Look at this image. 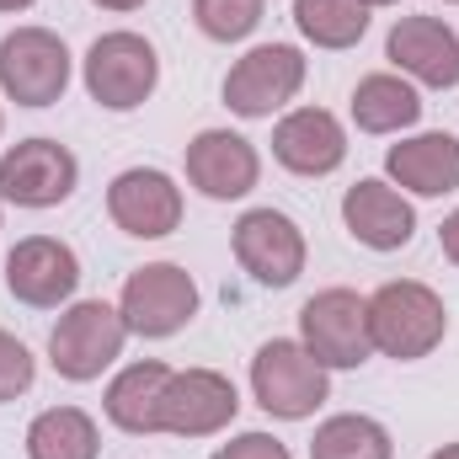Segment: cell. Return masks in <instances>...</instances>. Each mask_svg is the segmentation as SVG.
Wrapping results in <instances>:
<instances>
[{"label": "cell", "mask_w": 459, "mask_h": 459, "mask_svg": "<svg viewBox=\"0 0 459 459\" xmlns=\"http://www.w3.org/2000/svg\"><path fill=\"white\" fill-rule=\"evenodd\" d=\"M368 337H374V352H385L395 363H417L444 347L449 305L422 278H390L368 294Z\"/></svg>", "instance_id": "6da1fadb"}, {"label": "cell", "mask_w": 459, "mask_h": 459, "mask_svg": "<svg viewBox=\"0 0 459 459\" xmlns=\"http://www.w3.org/2000/svg\"><path fill=\"white\" fill-rule=\"evenodd\" d=\"M251 395L267 417L305 422L332 401V368H321L299 337H273L251 358Z\"/></svg>", "instance_id": "7a4b0ae2"}, {"label": "cell", "mask_w": 459, "mask_h": 459, "mask_svg": "<svg viewBox=\"0 0 459 459\" xmlns=\"http://www.w3.org/2000/svg\"><path fill=\"white\" fill-rule=\"evenodd\" d=\"M81 81H86V97L108 113H134L155 97L160 86V54L150 38L117 27V32H102L86 59H81Z\"/></svg>", "instance_id": "3957f363"}, {"label": "cell", "mask_w": 459, "mask_h": 459, "mask_svg": "<svg viewBox=\"0 0 459 459\" xmlns=\"http://www.w3.org/2000/svg\"><path fill=\"white\" fill-rule=\"evenodd\" d=\"M128 347V326L117 316V305L108 299H75L65 305V316L48 332V363L59 379L70 385H91L113 368Z\"/></svg>", "instance_id": "277c9868"}, {"label": "cell", "mask_w": 459, "mask_h": 459, "mask_svg": "<svg viewBox=\"0 0 459 459\" xmlns=\"http://www.w3.org/2000/svg\"><path fill=\"white\" fill-rule=\"evenodd\" d=\"M117 316L128 326V337L144 342H166L182 326H193L198 316V283L182 262H144L128 273L123 294H117Z\"/></svg>", "instance_id": "5b68a950"}, {"label": "cell", "mask_w": 459, "mask_h": 459, "mask_svg": "<svg viewBox=\"0 0 459 459\" xmlns=\"http://www.w3.org/2000/svg\"><path fill=\"white\" fill-rule=\"evenodd\" d=\"M75 59L59 32L48 27H11L0 38V97L16 108H54L65 102Z\"/></svg>", "instance_id": "8992f818"}, {"label": "cell", "mask_w": 459, "mask_h": 459, "mask_svg": "<svg viewBox=\"0 0 459 459\" xmlns=\"http://www.w3.org/2000/svg\"><path fill=\"white\" fill-rule=\"evenodd\" d=\"M310 59L294 43H256L225 75V108L235 117H273L305 91Z\"/></svg>", "instance_id": "52a82bcc"}, {"label": "cell", "mask_w": 459, "mask_h": 459, "mask_svg": "<svg viewBox=\"0 0 459 459\" xmlns=\"http://www.w3.org/2000/svg\"><path fill=\"white\" fill-rule=\"evenodd\" d=\"M230 251H235L240 273L251 283H262V289H294L305 262H310L305 230L283 209H246L230 230Z\"/></svg>", "instance_id": "ba28073f"}, {"label": "cell", "mask_w": 459, "mask_h": 459, "mask_svg": "<svg viewBox=\"0 0 459 459\" xmlns=\"http://www.w3.org/2000/svg\"><path fill=\"white\" fill-rule=\"evenodd\" d=\"M81 187V160L59 139H16L0 155V204L11 209H59Z\"/></svg>", "instance_id": "9c48e42d"}, {"label": "cell", "mask_w": 459, "mask_h": 459, "mask_svg": "<svg viewBox=\"0 0 459 459\" xmlns=\"http://www.w3.org/2000/svg\"><path fill=\"white\" fill-rule=\"evenodd\" d=\"M299 342L321 368H363L374 358L368 337V299L358 289H321L299 310Z\"/></svg>", "instance_id": "30bf717a"}, {"label": "cell", "mask_w": 459, "mask_h": 459, "mask_svg": "<svg viewBox=\"0 0 459 459\" xmlns=\"http://www.w3.org/2000/svg\"><path fill=\"white\" fill-rule=\"evenodd\" d=\"M5 289L27 310H65L81 289V256L59 235H22L5 251Z\"/></svg>", "instance_id": "8fae6325"}, {"label": "cell", "mask_w": 459, "mask_h": 459, "mask_svg": "<svg viewBox=\"0 0 459 459\" xmlns=\"http://www.w3.org/2000/svg\"><path fill=\"white\" fill-rule=\"evenodd\" d=\"M182 214L187 198L160 166H128L108 182V220L134 240H166L171 230H182Z\"/></svg>", "instance_id": "7c38bea8"}, {"label": "cell", "mask_w": 459, "mask_h": 459, "mask_svg": "<svg viewBox=\"0 0 459 459\" xmlns=\"http://www.w3.org/2000/svg\"><path fill=\"white\" fill-rule=\"evenodd\" d=\"M240 411V390L220 368H177L160 401V433L171 438H214Z\"/></svg>", "instance_id": "4fadbf2b"}, {"label": "cell", "mask_w": 459, "mask_h": 459, "mask_svg": "<svg viewBox=\"0 0 459 459\" xmlns=\"http://www.w3.org/2000/svg\"><path fill=\"white\" fill-rule=\"evenodd\" d=\"M187 182L209 198V204H240L246 193H256L262 182V155L246 134L235 128H198L187 139Z\"/></svg>", "instance_id": "5bb4252c"}, {"label": "cell", "mask_w": 459, "mask_h": 459, "mask_svg": "<svg viewBox=\"0 0 459 459\" xmlns=\"http://www.w3.org/2000/svg\"><path fill=\"white\" fill-rule=\"evenodd\" d=\"M385 59L411 86H433V91L459 86V32L438 16H401L385 38Z\"/></svg>", "instance_id": "9a60e30c"}, {"label": "cell", "mask_w": 459, "mask_h": 459, "mask_svg": "<svg viewBox=\"0 0 459 459\" xmlns=\"http://www.w3.org/2000/svg\"><path fill=\"white\" fill-rule=\"evenodd\" d=\"M273 160L294 177H332L347 160V128L326 108H294L273 123Z\"/></svg>", "instance_id": "2e32d148"}, {"label": "cell", "mask_w": 459, "mask_h": 459, "mask_svg": "<svg viewBox=\"0 0 459 459\" xmlns=\"http://www.w3.org/2000/svg\"><path fill=\"white\" fill-rule=\"evenodd\" d=\"M342 225L368 251H401L417 235V209L385 177H363V182H352L342 193Z\"/></svg>", "instance_id": "e0dca14e"}, {"label": "cell", "mask_w": 459, "mask_h": 459, "mask_svg": "<svg viewBox=\"0 0 459 459\" xmlns=\"http://www.w3.org/2000/svg\"><path fill=\"white\" fill-rule=\"evenodd\" d=\"M385 182L406 198H444L459 187V139L444 128L411 134L385 150Z\"/></svg>", "instance_id": "ac0fdd59"}, {"label": "cell", "mask_w": 459, "mask_h": 459, "mask_svg": "<svg viewBox=\"0 0 459 459\" xmlns=\"http://www.w3.org/2000/svg\"><path fill=\"white\" fill-rule=\"evenodd\" d=\"M171 363L160 358H139L128 368H117L108 395H102V411L117 433L128 438H155L160 433V401H166V385H171Z\"/></svg>", "instance_id": "d6986e66"}, {"label": "cell", "mask_w": 459, "mask_h": 459, "mask_svg": "<svg viewBox=\"0 0 459 459\" xmlns=\"http://www.w3.org/2000/svg\"><path fill=\"white\" fill-rule=\"evenodd\" d=\"M352 123L358 134H406L422 123V91L395 70H374L352 86Z\"/></svg>", "instance_id": "ffe728a7"}, {"label": "cell", "mask_w": 459, "mask_h": 459, "mask_svg": "<svg viewBox=\"0 0 459 459\" xmlns=\"http://www.w3.org/2000/svg\"><path fill=\"white\" fill-rule=\"evenodd\" d=\"M27 459H102V428L81 406H48L27 422Z\"/></svg>", "instance_id": "44dd1931"}, {"label": "cell", "mask_w": 459, "mask_h": 459, "mask_svg": "<svg viewBox=\"0 0 459 459\" xmlns=\"http://www.w3.org/2000/svg\"><path fill=\"white\" fill-rule=\"evenodd\" d=\"M310 459H395V438L368 411H337L316 428Z\"/></svg>", "instance_id": "7402d4cb"}, {"label": "cell", "mask_w": 459, "mask_h": 459, "mask_svg": "<svg viewBox=\"0 0 459 459\" xmlns=\"http://www.w3.org/2000/svg\"><path fill=\"white\" fill-rule=\"evenodd\" d=\"M294 27H299L305 43H316L326 54H342V48L363 43L368 5H358V0H294Z\"/></svg>", "instance_id": "603a6c76"}, {"label": "cell", "mask_w": 459, "mask_h": 459, "mask_svg": "<svg viewBox=\"0 0 459 459\" xmlns=\"http://www.w3.org/2000/svg\"><path fill=\"white\" fill-rule=\"evenodd\" d=\"M267 16V0H193V22L214 43H246Z\"/></svg>", "instance_id": "cb8c5ba5"}, {"label": "cell", "mask_w": 459, "mask_h": 459, "mask_svg": "<svg viewBox=\"0 0 459 459\" xmlns=\"http://www.w3.org/2000/svg\"><path fill=\"white\" fill-rule=\"evenodd\" d=\"M32 379H38V358H32V347L0 326V406L22 401V395L32 390Z\"/></svg>", "instance_id": "d4e9b609"}, {"label": "cell", "mask_w": 459, "mask_h": 459, "mask_svg": "<svg viewBox=\"0 0 459 459\" xmlns=\"http://www.w3.org/2000/svg\"><path fill=\"white\" fill-rule=\"evenodd\" d=\"M209 459H294V455H289V444H283V438H273V433H262V428H256V433H235V438L220 444Z\"/></svg>", "instance_id": "484cf974"}, {"label": "cell", "mask_w": 459, "mask_h": 459, "mask_svg": "<svg viewBox=\"0 0 459 459\" xmlns=\"http://www.w3.org/2000/svg\"><path fill=\"white\" fill-rule=\"evenodd\" d=\"M438 246H444V256L459 267V209L444 220V225H438Z\"/></svg>", "instance_id": "4316f807"}, {"label": "cell", "mask_w": 459, "mask_h": 459, "mask_svg": "<svg viewBox=\"0 0 459 459\" xmlns=\"http://www.w3.org/2000/svg\"><path fill=\"white\" fill-rule=\"evenodd\" d=\"M91 5H102V11H117V16H123V11H139L144 0H91Z\"/></svg>", "instance_id": "83f0119b"}, {"label": "cell", "mask_w": 459, "mask_h": 459, "mask_svg": "<svg viewBox=\"0 0 459 459\" xmlns=\"http://www.w3.org/2000/svg\"><path fill=\"white\" fill-rule=\"evenodd\" d=\"M32 5H38V0H0V11H5V16H16V11H32Z\"/></svg>", "instance_id": "f1b7e54d"}, {"label": "cell", "mask_w": 459, "mask_h": 459, "mask_svg": "<svg viewBox=\"0 0 459 459\" xmlns=\"http://www.w3.org/2000/svg\"><path fill=\"white\" fill-rule=\"evenodd\" d=\"M428 459H459V444H444V449H433Z\"/></svg>", "instance_id": "f546056e"}, {"label": "cell", "mask_w": 459, "mask_h": 459, "mask_svg": "<svg viewBox=\"0 0 459 459\" xmlns=\"http://www.w3.org/2000/svg\"><path fill=\"white\" fill-rule=\"evenodd\" d=\"M358 5H368V11H374V5H401V0H358Z\"/></svg>", "instance_id": "4dcf8cb0"}, {"label": "cell", "mask_w": 459, "mask_h": 459, "mask_svg": "<svg viewBox=\"0 0 459 459\" xmlns=\"http://www.w3.org/2000/svg\"><path fill=\"white\" fill-rule=\"evenodd\" d=\"M0 134H5V113H0Z\"/></svg>", "instance_id": "1f68e13d"}, {"label": "cell", "mask_w": 459, "mask_h": 459, "mask_svg": "<svg viewBox=\"0 0 459 459\" xmlns=\"http://www.w3.org/2000/svg\"><path fill=\"white\" fill-rule=\"evenodd\" d=\"M0 220H5V204H0Z\"/></svg>", "instance_id": "d6a6232c"}, {"label": "cell", "mask_w": 459, "mask_h": 459, "mask_svg": "<svg viewBox=\"0 0 459 459\" xmlns=\"http://www.w3.org/2000/svg\"><path fill=\"white\" fill-rule=\"evenodd\" d=\"M444 5H459V0H444Z\"/></svg>", "instance_id": "836d02e7"}]
</instances>
